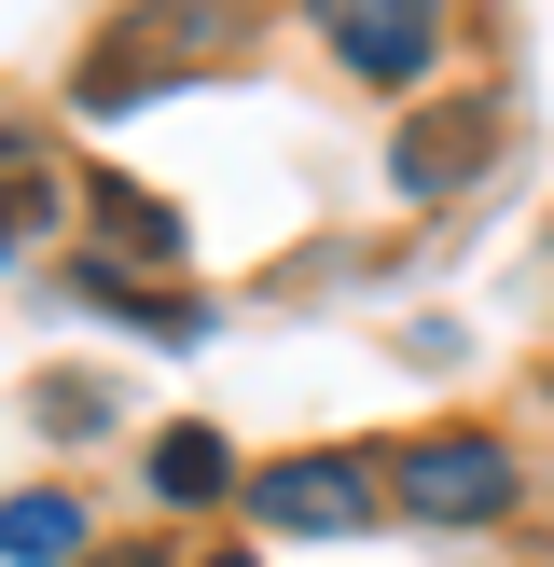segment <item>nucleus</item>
Returning <instances> with one entry per match:
<instances>
[{"mask_svg":"<svg viewBox=\"0 0 554 567\" xmlns=\"http://www.w3.org/2000/svg\"><path fill=\"white\" fill-rule=\"evenodd\" d=\"M388 498L430 513V526H485V513H513V457H499L485 430H430V443L388 457Z\"/></svg>","mask_w":554,"mask_h":567,"instance_id":"nucleus-1","label":"nucleus"},{"mask_svg":"<svg viewBox=\"0 0 554 567\" xmlns=\"http://www.w3.org/2000/svg\"><path fill=\"white\" fill-rule=\"evenodd\" d=\"M249 513L277 540H347V526H375V457H347V443L277 457V471H249Z\"/></svg>","mask_w":554,"mask_h":567,"instance_id":"nucleus-2","label":"nucleus"},{"mask_svg":"<svg viewBox=\"0 0 554 567\" xmlns=\"http://www.w3.org/2000/svg\"><path fill=\"white\" fill-rule=\"evenodd\" d=\"M319 28L360 83H416L443 55V0H319Z\"/></svg>","mask_w":554,"mask_h":567,"instance_id":"nucleus-3","label":"nucleus"},{"mask_svg":"<svg viewBox=\"0 0 554 567\" xmlns=\"http://www.w3.org/2000/svg\"><path fill=\"white\" fill-rule=\"evenodd\" d=\"M485 153H499V97H443V111H416V125L388 138V181L402 194H458Z\"/></svg>","mask_w":554,"mask_h":567,"instance_id":"nucleus-4","label":"nucleus"},{"mask_svg":"<svg viewBox=\"0 0 554 567\" xmlns=\"http://www.w3.org/2000/svg\"><path fill=\"white\" fill-rule=\"evenodd\" d=\"M0 554H14V567H70L83 554V498H55V485L0 498Z\"/></svg>","mask_w":554,"mask_h":567,"instance_id":"nucleus-5","label":"nucleus"},{"mask_svg":"<svg viewBox=\"0 0 554 567\" xmlns=\"http://www.w3.org/2000/svg\"><path fill=\"white\" fill-rule=\"evenodd\" d=\"M222 485H236V457H222V430H166V443H153V498H166V513H208Z\"/></svg>","mask_w":554,"mask_h":567,"instance_id":"nucleus-6","label":"nucleus"},{"mask_svg":"<svg viewBox=\"0 0 554 567\" xmlns=\"http://www.w3.org/2000/svg\"><path fill=\"white\" fill-rule=\"evenodd\" d=\"M98 236L125 249V264H181V221H166L153 194H125V181H98Z\"/></svg>","mask_w":554,"mask_h":567,"instance_id":"nucleus-7","label":"nucleus"},{"mask_svg":"<svg viewBox=\"0 0 554 567\" xmlns=\"http://www.w3.org/2000/svg\"><path fill=\"white\" fill-rule=\"evenodd\" d=\"M0 194H14L28 221H55V153L42 138H0Z\"/></svg>","mask_w":554,"mask_h":567,"instance_id":"nucleus-8","label":"nucleus"},{"mask_svg":"<svg viewBox=\"0 0 554 567\" xmlns=\"http://www.w3.org/2000/svg\"><path fill=\"white\" fill-rule=\"evenodd\" d=\"M208 567H264V554H208Z\"/></svg>","mask_w":554,"mask_h":567,"instance_id":"nucleus-9","label":"nucleus"}]
</instances>
